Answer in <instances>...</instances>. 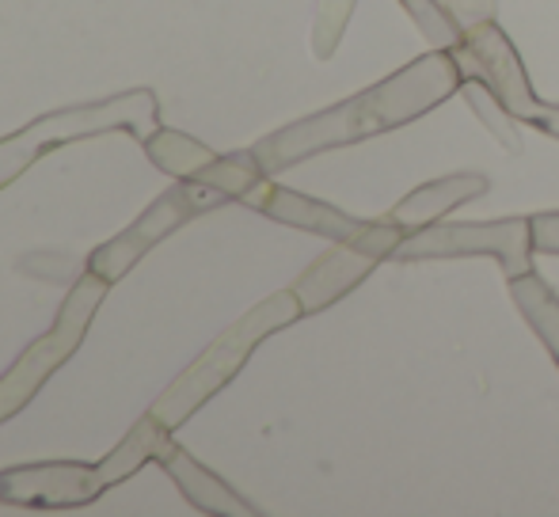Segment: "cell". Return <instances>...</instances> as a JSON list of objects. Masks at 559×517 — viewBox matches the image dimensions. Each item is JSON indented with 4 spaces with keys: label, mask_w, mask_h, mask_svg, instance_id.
Returning <instances> with one entry per match:
<instances>
[{
    "label": "cell",
    "mask_w": 559,
    "mask_h": 517,
    "mask_svg": "<svg viewBox=\"0 0 559 517\" xmlns=\"http://www.w3.org/2000/svg\"><path fill=\"white\" fill-rule=\"evenodd\" d=\"M461 65L449 50H427L423 58L407 61L381 84L358 92V96L343 99V104L317 111L301 122H289L278 133L255 145V156L263 171H282L294 164L309 160V156L332 153L343 145H358L377 133H392L407 122L423 119L445 99L461 92Z\"/></svg>",
    "instance_id": "6da1fadb"
},
{
    "label": "cell",
    "mask_w": 559,
    "mask_h": 517,
    "mask_svg": "<svg viewBox=\"0 0 559 517\" xmlns=\"http://www.w3.org/2000/svg\"><path fill=\"white\" fill-rule=\"evenodd\" d=\"M104 289L107 286H104L99 274L84 278L81 286L69 293V301L61 304V316H58V324H53V332L43 335V339H38L35 347H31L27 354L12 365V373L0 381V422H4L8 414L20 411V407L27 404L38 388H43V381L50 377L53 365H61L69 354H73L76 342H81V335L88 332L92 312H96L99 301H104Z\"/></svg>",
    "instance_id": "ba28073f"
},
{
    "label": "cell",
    "mask_w": 559,
    "mask_h": 517,
    "mask_svg": "<svg viewBox=\"0 0 559 517\" xmlns=\"http://www.w3.org/2000/svg\"><path fill=\"white\" fill-rule=\"evenodd\" d=\"M449 12L461 20V27H476V23H487L495 20V0H442Z\"/></svg>",
    "instance_id": "d6986e66"
},
{
    "label": "cell",
    "mask_w": 559,
    "mask_h": 517,
    "mask_svg": "<svg viewBox=\"0 0 559 517\" xmlns=\"http://www.w3.org/2000/svg\"><path fill=\"white\" fill-rule=\"evenodd\" d=\"M148 153L160 164L164 171H176V176H191V171H202L217 160L210 148H202L199 141L183 137V133H160V137H148Z\"/></svg>",
    "instance_id": "2e32d148"
},
{
    "label": "cell",
    "mask_w": 559,
    "mask_h": 517,
    "mask_svg": "<svg viewBox=\"0 0 559 517\" xmlns=\"http://www.w3.org/2000/svg\"><path fill=\"white\" fill-rule=\"evenodd\" d=\"M263 164H259L255 148L251 153H233V156H217L210 168H202L191 183H179L133 225L126 237L111 240L104 244L96 255H92V274H99L104 281L118 278L126 274L138 255H145V248H153L160 237H168L171 229L187 221L194 214H206V209L222 206V202H233V199H243L255 183H263Z\"/></svg>",
    "instance_id": "7a4b0ae2"
},
{
    "label": "cell",
    "mask_w": 559,
    "mask_h": 517,
    "mask_svg": "<svg viewBox=\"0 0 559 517\" xmlns=\"http://www.w3.org/2000/svg\"><path fill=\"white\" fill-rule=\"evenodd\" d=\"M510 297H514L525 324L537 332V339L545 342V350L559 365V293L537 270H530L522 278H510Z\"/></svg>",
    "instance_id": "4fadbf2b"
},
{
    "label": "cell",
    "mask_w": 559,
    "mask_h": 517,
    "mask_svg": "<svg viewBox=\"0 0 559 517\" xmlns=\"http://www.w3.org/2000/svg\"><path fill=\"white\" fill-rule=\"evenodd\" d=\"M533 217H502V221H445L407 232L392 252L396 263H430V258L487 255L499 258L502 274L522 278L533 270Z\"/></svg>",
    "instance_id": "8992f818"
},
{
    "label": "cell",
    "mask_w": 559,
    "mask_h": 517,
    "mask_svg": "<svg viewBox=\"0 0 559 517\" xmlns=\"http://www.w3.org/2000/svg\"><path fill=\"white\" fill-rule=\"evenodd\" d=\"M164 465H168L171 480L183 488V495L191 498L199 510H206V514H255V506H248L233 488H225L217 476H210L202 465H194L183 449H171L168 457H164Z\"/></svg>",
    "instance_id": "7c38bea8"
},
{
    "label": "cell",
    "mask_w": 559,
    "mask_h": 517,
    "mask_svg": "<svg viewBox=\"0 0 559 517\" xmlns=\"http://www.w3.org/2000/svg\"><path fill=\"white\" fill-rule=\"evenodd\" d=\"M530 127H533V130H540L545 137H556V141H559V107H556V104H545V99H540V107L533 111Z\"/></svg>",
    "instance_id": "ffe728a7"
},
{
    "label": "cell",
    "mask_w": 559,
    "mask_h": 517,
    "mask_svg": "<svg viewBox=\"0 0 559 517\" xmlns=\"http://www.w3.org/2000/svg\"><path fill=\"white\" fill-rule=\"evenodd\" d=\"M533 248L540 255H559V209L533 214Z\"/></svg>",
    "instance_id": "ac0fdd59"
},
{
    "label": "cell",
    "mask_w": 559,
    "mask_h": 517,
    "mask_svg": "<svg viewBox=\"0 0 559 517\" xmlns=\"http://www.w3.org/2000/svg\"><path fill=\"white\" fill-rule=\"evenodd\" d=\"M176 449L168 426L148 414L145 422L130 430L118 453L99 465H31L0 472V498L12 506H76L92 503L104 488L133 476L148 457H168Z\"/></svg>",
    "instance_id": "3957f363"
},
{
    "label": "cell",
    "mask_w": 559,
    "mask_h": 517,
    "mask_svg": "<svg viewBox=\"0 0 559 517\" xmlns=\"http://www.w3.org/2000/svg\"><path fill=\"white\" fill-rule=\"evenodd\" d=\"M456 96H464V104L472 107V115H476L479 122H484V130L491 133L495 141H499L507 153H518L522 148V133H518V115L510 111L507 104H502L499 96H495L487 84L479 81H461V92Z\"/></svg>",
    "instance_id": "5bb4252c"
},
{
    "label": "cell",
    "mask_w": 559,
    "mask_h": 517,
    "mask_svg": "<svg viewBox=\"0 0 559 517\" xmlns=\"http://www.w3.org/2000/svg\"><path fill=\"white\" fill-rule=\"evenodd\" d=\"M461 65L464 81H479L510 107L522 122L533 119V111L540 107L537 92L530 84V73H525V61L518 58L514 43L507 38V31L495 20L476 23V27L464 31L461 43L449 50Z\"/></svg>",
    "instance_id": "9c48e42d"
},
{
    "label": "cell",
    "mask_w": 559,
    "mask_h": 517,
    "mask_svg": "<svg viewBox=\"0 0 559 517\" xmlns=\"http://www.w3.org/2000/svg\"><path fill=\"white\" fill-rule=\"evenodd\" d=\"M487 191H491V179L487 176H479V171H456V176H442V179H430V183L415 187L412 194H404V199L389 209V217L404 232H415V229H423V225L442 221L445 214H453L464 202L484 199Z\"/></svg>",
    "instance_id": "8fae6325"
},
{
    "label": "cell",
    "mask_w": 559,
    "mask_h": 517,
    "mask_svg": "<svg viewBox=\"0 0 559 517\" xmlns=\"http://www.w3.org/2000/svg\"><path fill=\"white\" fill-rule=\"evenodd\" d=\"M404 12L412 15V23L419 27V35L430 43V50H453L464 38V27L442 0H400Z\"/></svg>",
    "instance_id": "9a60e30c"
},
{
    "label": "cell",
    "mask_w": 559,
    "mask_h": 517,
    "mask_svg": "<svg viewBox=\"0 0 559 517\" xmlns=\"http://www.w3.org/2000/svg\"><path fill=\"white\" fill-rule=\"evenodd\" d=\"M240 202H248L251 209H259V214L274 217V221H282V225H294V229L328 237L332 244L335 240H354L361 229H366L361 217L343 214V209L328 206V202L305 199V194L289 191V187H274V183H266V179L251 187Z\"/></svg>",
    "instance_id": "30bf717a"
},
{
    "label": "cell",
    "mask_w": 559,
    "mask_h": 517,
    "mask_svg": "<svg viewBox=\"0 0 559 517\" xmlns=\"http://www.w3.org/2000/svg\"><path fill=\"white\" fill-rule=\"evenodd\" d=\"M301 316H305V309H301V301H297L294 289H282V293L259 301L248 316L236 320L222 339H217L214 347H210L206 354H202L199 362H194L191 370L176 381V385L156 399L153 419H160L168 430L179 426L187 414L199 411V407L206 404L214 392H222L228 381L240 373V365L248 362V354L266 339V335L282 332V327H289L294 320H301Z\"/></svg>",
    "instance_id": "277c9868"
},
{
    "label": "cell",
    "mask_w": 559,
    "mask_h": 517,
    "mask_svg": "<svg viewBox=\"0 0 559 517\" xmlns=\"http://www.w3.org/2000/svg\"><path fill=\"white\" fill-rule=\"evenodd\" d=\"M404 237L407 232L384 214V217H377V221H366V229L354 240H335L332 252L320 255L317 263L294 281V293H297V301H301L305 316H309V312L332 309L338 297H346L354 286H361L384 258H392V252H396Z\"/></svg>",
    "instance_id": "52a82bcc"
},
{
    "label": "cell",
    "mask_w": 559,
    "mask_h": 517,
    "mask_svg": "<svg viewBox=\"0 0 559 517\" xmlns=\"http://www.w3.org/2000/svg\"><path fill=\"white\" fill-rule=\"evenodd\" d=\"M111 127L133 130L141 141H148L156 133V99L153 92H130V96L107 99V104L92 107H73V111H58L38 119L35 127L20 130L15 137L0 141V187L12 183L38 153H46L50 145H66V141L88 137V133H104Z\"/></svg>",
    "instance_id": "5b68a950"
},
{
    "label": "cell",
    "mask_w": 559,
    "mask_h": 517,
    "mask_svg": "<svg viewBox=\"0 0 559 517\" xmlns=\"http://www.w3.org/2000/svg\"><path fill=\"white\" fill-rule=\"evenodd\" d=\"M358 0H320L317 4V20H312V58L317 61H332L338 43L346 35V23L354 15Z\"/></svg>",
    "instance_id": "e0dca14e"
}]
</instances>
